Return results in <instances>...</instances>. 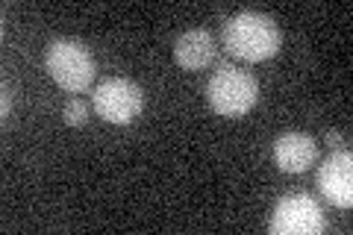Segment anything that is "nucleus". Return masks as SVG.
<instances>
[{
	"mask_svg": "<svg viewBox=\"0 0 353 235\" xmlns=\"http://www.w3.org/2000/svg\"><path fill=\"white\" fill-rule=\"evenodd\" d=\"M283 44L277 21L256 9H241L224 21V50L241 62H265Z\"/></svg>",
	"mask_w": 353,
	"mask_h": 235,
	"instance_id": "obj_1",
	"label": "nucleus"
},
{
	"mask_svg": "<svg viewBox=\"0 0 353 235\" xmlns=\"http://www.w3.org/2000/svg\"><path fill=\"white\" fill-rule=\"evenodd\" d=\"M44 68H48L50 80L59 88L71 94H83L94 83L97 62L94 53L88 50V44L77 39H57L44 50Z\"/></svg>",
	"mask_w": 353,
	"mask_h": 235,
	"instance_id": "obj_2",
	"label": "nucleus"
},
{
	"mask_svg": "<svg viewBox=\"0 0 353 235\" xmlns=\"http://www.w3.org/2000/svg\"><path fill=\"white\" fill-rule=\"evenodd\" d=\"M206 100L218 115L241 118L256 106L259 83L250 71H241L236 65H218V71L206 83Z\"/></svg>",
	"mask_w": 353,
	"mask_h": 235,
	"instance_id": "obj_3",
	"label": "nucleus"
},
{
	"mask_svg": "<svg viewBox=\"0 0 353 235\" xmlns=\"http://www.w3.org/2000/svg\"><path fill=\"white\" fill-rule=\"evenodd\" d=\"M92 106L97 112V118H103L106 124L127 127L141 115V109H145V92H141L139 83L127 80V76H106V80L94 88Z\"/></svg>",
	"mask_w": 353,
	"mask_h": 235,
	"instance_id": "obj_4",
	"label": "nucleus"
},
{
	"mask_svg": "<svg viewBox=\"0 0 353 235\" xmlns=\"http://www.w3.org/2000/svg\"><path fill=\"white\" fill-rule=\"evenodd\" d=\"M327 227V215L312 194H285L277 200L268 232L271 235H318Z\"/></svg>",
	"mask_w": 353,
	"mask_h": 235,
	"instance_id": "obj_5",
	"label": "nucleus"
},
{
	"mask_svg": "<svg viewBox=\"0 0 353 235\" xmlns=\"http://www.w3.org/2000/svg\"><path fill=\"white\" fill-rule=\"evenodd\" d=\"M318 194L330 206L350 209L353 206V156L350 150H333L318 165Z\"/></svg>",
	"mask_w": 353,
	"mask_h": 235,
	"instance_id": "obj_6",
	"label": "nucleus"
},
{
	"mask_svg": "<svg viewBox=\"0 0 353 235\" xmlns=\"http://www.w3.org/2000/svg\"><path fill=\"white\" fill-rule=\"evenodd\" d=\"M271 153L283 174H303L318 162V141L309 132H283Z\"/></svg>",
	"mask_w": 353,
	"mask_h": 235,
	"instance_id": "obj_7",
	"label": "nucleus"
},
{
	"mask_svg": "<svg viewBox=\"0 0 353 235\" xmlns=\"http://www.w3.org/2000/svg\"><path fill=\"white\" fill-rule=\"evenodd\" d=\"M218 41L209 30H185L174 41V62L183 71H203L215 62Z\"/></svg>",
	"mask_w": 353,
	"mask_h": 235,
	"instance_id": "obj_8",
	"label": "nucleus"
},
{
	"mask_svg": "<svg viewBox=\"0 0 353 235\" xmlns=\"http://www.w3.org/2000/svg\"><path fill=\"white\" fill-rule=\"evenodd\" d=\"M62 118H65V124H68V127H85L88 124V106H85V100L83 97L65 100Z\"/></svg>",
	"mask_w": 353,
	"mask_h": 235,
	"instance_id": "obj_9",
	"label": "nucleus"
},
{
	"mask_svg": "<svg viewBox=\"0 0 353 235\" xmlns=\"http://www.w3.org/2000/svg\"><path fill=\"white\" fill-rule=\"evenodd\" d=\"M341 141H345V136H341V132H336V130L327 132V144H330L333 150H341Z\"/></svg>",
	"mask_w": 353,
	"mask_h": 235,
	"instance_id": "obj_10",
	"label": "nucleus"
}]
</instances>
